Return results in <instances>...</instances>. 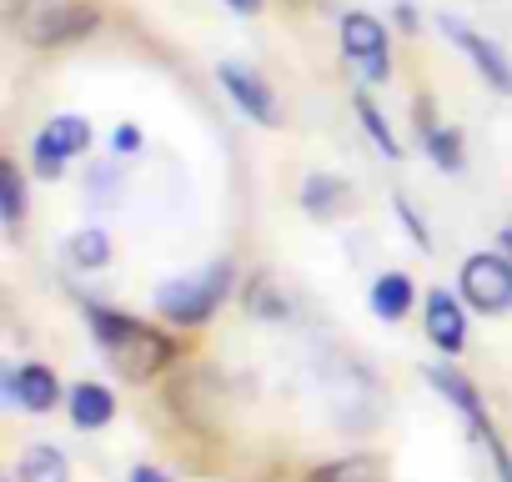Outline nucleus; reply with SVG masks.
<instances>
[{
	"mask_svg": "<svg viewBox=\"0 0 512 482\" xmlns=\"http://www.w3.org/2000/svg\"><path fill=\"white\" fill-rule=\"evenodd\" d=\"M86 146H91V121H86L81 111H56V116L36 131V141H31V171H36L41 181H61L66 166H71Z\"/></svg>",
	"mask_w": 512,
	"mask_h": 482,
	"instance_id": "nucleus-6",
	"label": "nucleus"
},
{
	"mask_svg": "<svg viewBox=\"0 0 512 482\" xmlns=\"http://www.w3.org/2000/svg\"><path fill=\"white\" fill-rule=\"evenodd\" d=\"M422 332L442 357H457L467 347V302H462V292L432 287L422 297Z\"/></svg>",
	"mask_w": 512,
	"mask_h": 482,
	"instance_id": "nucleus-10",
	"label": "nucleus"
},
{
	"mask_svg": "<svg viewBox=\"0 0 512 482\" xmlns=\"http://www.w3.org/2000/svg\"><path fill=\"white\" fill-rule=\"evenodd\" d=\"M126 482H171V472H161V467H151V462H136Z\"/></svg>",
	"mask_w": 512,
	"mask_h": 482,
	"instance_id": "nucleus-26",
	"label": "nucleus"
},
{
	"mask_svg": "<svg viewBox=\"0 0 512 482\" xmlns=\"http://www.w3.org/2000/svg\"><path fill=\"white\" fill-rule=\"evenodd\" d=\"M297 201H302V211H307L312 221H332V216H342V211L352 206V186H347L337 171H312V176L302 181Z\"/></svg>",
	"mask_w": 512,
	"mask_h": 482,
	"instance_id": "nucleus-14",
	"label": "nucleus"
},
{
	"mask_svg": "<svg viewBox=\"0 0 512 482\" xmlns=\"http://www.w3.org/2000/svg\"><path fill=\"white\" fill-rule=\"evenodd\" d=\"M312 482H382V462L377 457H337V462L317 467Z\"/></svg>",
	"mask_w": 512,
	"mask_h": 482,
	"instance_id": "nucleus-20",
	"label": "nucleus"
},
{
	"mask_svg": "<svg viewBox=\"0 0 512 482\" xmlns=\"http://www.w3.org/2000/svg\"><path fill=\"white\" fill-rule=\"evenodd\" d=\"M457 292L467 302V312L477 317H502L512 312V262L492 247V252H472L457 272Z\"/></svg>",
	"mask_w": 512,
	"mask_h": 482,
	"instance_id": "nucleus-5",
	"label": "nucleus"
},
{
	"mask_svg": "<svg viewBox=\"0 0 512 482\" xmlns=\"http://www.w3.org/2000/svg\"><path fill=\"white\" fill-rule=\"evenodd\" d=\"M437 31L467 56V66L482 76V86H492L497 96H512V61H507V51H502L492 36H482L477 26H467V21H457V16H442Z\"/></svg>",
	"mask_w": 512,
	"mask_h": 482,
	"instance_id": "nucleus-9",
	"label": "nucleus"
},
{
	"mask_svg": "<svg viewBox=\"0 0 512 482\" xmlns=\"http://www.w3.org/2000/svg\"><path fill=\"white\" fill-rule=\"evenodd\" d=\"M6 21L31 51H66L101 31L96 0H6Z\"/></svg>",
	"mask_w": 512,
	"mask_h": 482,
	"instance_id": "nucleus-2",
	"label": "nucleus"
},
{
	"mask_svg": "<svg viewBox=\"0 0 512 482\" xmlns=\"http://www.w3.org/2000/svg\"><path fill=\"white\" fill-rule=\"evenodd\" d=\"M246 307H251L256 317H267V322H282V317H287V302L272 292V277H251V287H246Z\"/></svg>",
	"mask_w": 512,
	"mask_h": 482,
	"instance_id": "nucleus-22",
	"label": "nucleus"
},
{
	"mask_svg": "<svg viewBox=\"0 0 512 482\" xmlns=\"http://www.w3.org/2000/svg\"><path fill=\"white\" fill-rule=\"evenodd\" d=\"M216 81H221L226 101H231L246 121L267 126V131H277V126H282V96L272 91V81H267V76H256V71H251V66H241V61H221V66H216Z\"/></svg>",
	"mask_w": 512,
	"mask_h": 482,
	"instance_id": "nucleus-7",
	"label": "nucleus"
},
{
	"mask_svg": "<svg viewBox=\"0 0 512 482\" xmlns=\"http://www.w3.org/2000/svg\"><path fill=\"white\" fill-rule=\"evenodd\" d=\"M16 482H71V462L51 442H31L16 457Z\"/></svg>",
	"mask_w": 512,
	"mask_h": 482,
	"instance_id": "nucleus-16",
	"label": "nucleus"
},
{
	"mask_svg": "<svg viewBox=\"0 0 512 482\" xmlns=\"http://www.w3.org/2000/svg\"><path fill=\"white\" fill-rule=\"evenodd\" d=\"M141 146H146V136H141L136 121H121V126L111 131V151H116V161H121V156H136Z\"/></svg>",
	"mask_w": 512,
	"mask_h": 482,
	"instance_id": "nucleus-24",
	"label": "nucleus"
},
{
	"mask_svg": "<svg viewBox=\"0 0 512 482\" xmlns=\"http://www.w3.org/2000/svg\"><path fill=\"white\" fill-rule=\"evenodd\" d=\"M226 11H236V16H262V6L267 0H221Z\"/></svg>",
	"mask_w": 512,
	"mask_h": 482,
	"instance_id": "nucleus-27",
	"label": "nucleus"
},
{
	"mask_svg": "<svg viewBox=\"0 0 512 482\" xmlns=\"http://www.w3.org/2000/svg\"><path fill=\"white\" fill-rule=\"evenodd\" d=\"M367 307L377 312V322H407V312L417 307V282L407 272H382L367 292Z\"/></svg>",
	"mask_w": 512,
	"mask_h": 482,
	"instance_id": "nucleus-15",
	"label": "nucleus"
},
{
	"mask_svg": "<svg viewBox=\"0 0 512 482\" xmlns=\"http://www.w3.org/2000/svg\"><path fill=\"white\" fill-rule=\"evenodd\" d=\"M392 26H397L407 41L422 31V16H417V6H412V0H397V6H392Z\"/></svg>",
	"mask_w": 512,
	"mask_h": 482,
	"instance_id": "nucleus-25",
	"label": "nucleus"
},
{
	"mask_svg": "<svg viewBox=\"0 0 512 482\" xmlns=\"http://www.w3.org/2000/svg\"><path fill=\"white\" fill-rule=\"evenodd\" d=\"M66 412H71V427L81 432H101L116 422V392L106 382H76L66 392Z\"/></svg>",
	"mask_w": 512,
	"mask_h": 482,
	"instance_id": "nucleus-13",
	"label": "nucleus"
},
{
	"mask_svg": "<svg viewBox=\"0 0 512 482\" xmlns=\"http://www.w3.org/2000/svg\"><path fill=\"white\" fill-rule=\"evenodd\" d=\"M86 327H91L96 347L106 352L111 372H121V382H151L176 362V342L156 322H141L131 312L86 302Z\"/></svg>",
	"mask_w": 512,
	"mask_h": 482,
	"instance_id": "nucleus-1",
	"label": "nucleus"
},
{
	"mask_svg": "<svg viewBox=\"0 0 512 482\" xmlns=\"http://www.w3.org/2000/svg\"><path fill=\"white\" fill-rule=\"evenodd\" d=\"M467 432H472V442L492 457V467H497V482H512V452H507V442L497 437V427L487 422V417H477V422H467Z\"/></svg>",
	"mask_w": 512,
	"mask_h": 482,
	"instance_id": "nucleus-21",
	"label": "nucleus"
},
{
	"mask_svg": "<svg viewBox=\"0 0 512 482\" xmlns=\"http://www.w3.org/2000/svg\"><path fill=\"white\" fill-rule=\"evenodd\" d=\"M337 41H342V56L352 61L362 86H387L392 81V31L372 11H347L337 21Z\"/></svg>",
	"mask_w": 512,
	"mask_h": 482,
	"instance_id": "nucleus-4",
	"label": "nucleus"
},
{
	"mask_svg": "<svg viewBox=\"0 0 512 482\" xmlns=\"http://www.w3.org/2000/svg\"><path fill=\"white\" fill-rule=\"evenodd\" d=\"M497 252L512 262V226H502V231H497Z\"/></svg>",
	"mask_w": 512,
	"mask_h": 482,
	"instance_id": "nucleus-28",
	"label": "nucleus"
},
{
	"mask_svg": "<svg viewBox=\"0 0 512 482\" xmlns=\"http://www.w3.org/2000/svg\"><path fill=\"white\" fill-rule=\"evenodd\" d=\"M66 257H71V267H81V272H101V267H111L116 247H111V236H106L101 226H81V231L66 236Z\"/></svg>",
	"mask_w": 512,
	"mask_h": 482,
	"instance_id": "nucleus-18",
	"label": "nucleus"
},
{
	"mask_svg": "<svg viewBox=\"0 0 512 482\" xmlns=\"http://www.w3.org/2000/svg\"><path fill=\"white\" fill-rule=\"evenodd\" d=\"M26 211H31V186H26V171H21V161L0 156V221H6V231H21Z\"/></svg>",
	"mask_w": 512,
	"mask_h": 482,
	"instance_id": "nucleus-17",
	"label": "nucleus"
},
{
	"mask_svg": "<svg viewBox=\"0 0 512 482\" xmlns=\"http://www.w3.org/2000/svg\"><path fill=\"white\" fill-rule=\"evenodd\" d=\"M0 397L16 412H41V417L66 402L61 377L46 362H0Z\"/></svg>",
	"mask_w": 512,
	"mask_h": 482,
	"instance_id": "nucleus-8",
	"label": "nucleus"
},
{
	"mask_svg": "<svg viewBox=\"0 0 512 482\" xmlns=\"http://www.w3.org/2000/svg\"><path fill=\"white\" fill-rule=\"evenodd\" d=\"M427 387L442 397V402H452L467 422H477V417H487V402H482V392H477V382L462 372V367H452V362H427Z\"/></svg>",
	"mask_w": 512,
	"mask_h": 482,
	"instance_id": "nucleus-12",
	"label": "nucleus"
},
{
	"mask_svg": "<svg viewBox=\"0 0 512 482\" xmlns=\"http://www.w3.org/2000/svg\"><path fill=\"white\" fill-rule=\"evenodd\" d=\"M417 136H422V151H427V161H432L437 171H447V176H462V171H467L462 131H457V126H442V121L432 116V101H427V96L417 101Z\"/></svg>",
	"mask_w": 512,
	"mask_h": 482,
	"instance_id": "nucleus-11",
	"label": "nucleus"
},
{
	"mask_svg": "<svg viewBox=\"0 0 512 482\" xmlns=\"http://www.w3.org/2000/svg\"><path fill=\"white\" fill-rule=\"evenodd\" d=\"M392 216H397V221L407 226V236H412V247H417V252H432V231H427V221L417 216V206H412V201H407L402 191L392 196Z\"/></svg>",
	"mask_w": 512,
	"mask_h": 482,
	"instance_id": "nucleus-23",
	"label": "nucleus"
},
{
	"mask_svg": "<svg viewBox=\"0 0 512 482\" xmlns=\"http://www.w3.org/2000/svg\"><path fill=\"white\" fill-rule=\"evenodd\" d=\"M352 106H357V121H362V131H367V141H372V146H377V151H382L387 161H397V156H402V141H397V131H392V121L382 116V106H377V101H372V96H367L362 86H357V96H352Z\"/></svg>",
	"mask_w": 512,
	"mask_h": 482,
	"instance_id": "nucleus-19",
	"label": "nucleus"
},
{
	"mask_svg": "<svg viewBox=\"0 0 512 482\" xmlns=\"http://www.w3.org/2000/svg\"><path fill=\"white\" fill-rule=\"evenodd\" d=\"M231 282H236V267H231L226 257H216V262H206L201 272H186V277L161 282V287L151 292V302H156L161 322L191 332V327H206V322L221 312V302L231 297Z\"/></svg>",
	"mask_w": 512,
	"mask_h": 482,
	"instance_id": "nucleus-3",
	"label": "nucleus"
}]
</instances>
